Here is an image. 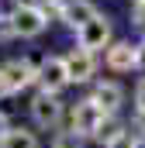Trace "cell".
Here are the masks:
<instances>
[{"instance_id":"15","label":"cell","mask_w":145,"mask_h":148,"mask_svg":"<svg viewBox=\"0 0 145 148\" xmlns=\"http://www.w3.org/2000/svg\"><path fill=\"white\" fill-rule=\"evenodd\" d=\"M14 35H17V31H14V21H10V14H7V17L0 14V41H10Z\"/></svg>"},{"instance_id":"6","label":"cell","mask_w":145,"mask_h":148,"mask_svg":"<svg viewBox=\"0 0 145 148\" xmlns=\"http://www.w3.org/2000/svg\"><path fill=\"white\" fill-rule=\"evenodd\" d=\"M10 21H14V31L21 38H38L45 31V14H41V7H14V14H10Z\"/></svg>"},{"instance_id":"1","label":"cell","mask_w":145,"mask_h":148,"mask_svg":"<svg viewBox=\"0 0 145 148\" xmlns=\"http://www.w3.org/2000/svg\"><path fill=\"white\" fill-rule=\"evenodd\" d=\"M107 121H110V117L104 114V107L93 103V100L86 97V100H79V103L72 107V124H69V131H72V134H79V138H97L100 127H104Z\"/></svg>"},{"instance_id":"13","label":"cell","mask_w":145,"mask_h":148,"mask_svg":"<svg viewBox=\"0 0 145 148\" xmlns=\"http://www.w3.org/2000/svg\"><path fill=\"white\" fill-rule=\"evenodd\" d=\"M104 148H138V138H135L131 131H121V134H117L114 141H107Z\"/></svg>"},{"instance_id":"12","label":"cell","mask_w":145,"mask_h":148,"mask_svg":"<svg viewBox=\"0 0 145 148\" xmlns=\"http://www.w3.org/2000/svg\"><path fill=\"white\" fill-rule=\"evenodd\" d=\"M52 148H83V141H79V134H72V131H62V134H55Z\"/></svg>"},{"instance_id":"2","label":"cell","mask_w":145,"mask_h":148,"mask_svg":"<svg viewBox=\"0 0 145 148\" xmlns=\"http://www.w3.org/2000/svg\"><path fill=\"white\" fill-rule=\"evenodd\" d=\"M35 79H38V69L28 62V59H10V62L0 66V90H3V97L28 90Z\"/></svg>"},{"instance_id":"14","label":"cell","mask_w":145,"mask_h":148,"mask_svg":"<svg viewBox=\"0 0 145 148\" xmlns=\"http://www.w3.org/2000/svg\"><path fill=\"white\" fill-rule=\"evenodd\" d=\"M131 24L145 31V0H135V7H131Z\"/></svg>"},{"instance_id":"20","label":"cell","mask_w":145,"mask_h":148,"mask_svg":"<svg viewBox=\"0 0 145 148\" xmlns=\"http://www.w3.org/2000/svg\"><path fill=\"white\" fill-rule=\"evenodd\" d=\"M0 97H3V90H0Z\"/></svg>"},{"instance_id":"4","label":"cell","mask_w":145,"mask_h":148,"mask_svg":"<svg viewBox=\"0 0 145 148\" xmlns=\"http://www.w3.org/2000/svg\"><path fill=\"white\" fill-rule=\"evenodd\" d=\"M110 35H114V28H110V21L100 14V17H93L83 31H76V38H79V48H86V52H100V48H110L114 41H110Z\"/></svg>"},{"instance_id":"5","label":"cell","mask_w":145,"mask_h":148,"mask_svg":"<svg viewBox=\"0 0 145 148\" xmlns=\"http://www.w3.org/2000/svg\"><path fill=\"white\" fill-rule=\"evenodd\" d=\"M31 121H35L38 127H55V124L62 121V103H59V97H55V93H38L35 100H31Z\"/></svg>"},{"instance_id":"3","label":"cell","mask_w":145,"mask_h":148,"mask_svg":"<svg viewBox=\"0 0 145 148\" xmlns=\"http://www.w3.org/2000/svg\"><path fill=\"white\" fill-rule=\"evenodd\" d=\"M38 83H41V93H59L62 86H69L66 59L62 55H45L41 66H38Z\"/></svg>"},{"instance_id":"11","label":"cell","mask_w":145,"mask_h":148,"mask_svg":"<svg viewBox=\"0 0 145 148\" xmlns=\"http://www.w3.org/2000/svg\"><path fill=\"white\" fill-rule=\"evenodd\" d=\"M0 148H38L35 131H24V127H7L0 134Z\"/></svg>"},{"instance_id":"16","label":"cell","mask_w":145,"mask_h":148,"mask_svg":"<svg viewBox=\"0 0 145 148\" xmlns=\"http://www.w3.org/2000/svg\"><path fill=\"white\" fill-rule=\"evenodd\" d=\"M135 110H145V79L135 86Z\"/></svg>"},{"instance_id":"17","label":"cell","mask_w":145,"mask_h":148,"mask_svg":"<svg viewBox=\"0 0 145 148\" xmlns=\"http://www.w3.org/2000/svg\"><path fill=\"white\" fill-rule=\"evenodd\" d=\"M135 131L145 134V110H135Z\"/></svg>"},{"instance_id":"18","label":"cell","mask_w":145,"mask_h":148,"mask_svg":"<svg viewBox=\"0 0 145 148\" xmlns=\"http://www.w3.org/2000/svg\"><path fill=\"white\" fill-rule=\"evenodd\" d=\"M138 69H142V73H145V41H142V45H138Z\"/></svg>"},{"instance_id":"7","label":"cell","mask_w":145,"mask_h":148,"mask_svg":"<svg viewBox=\"0 0 145 148\" xmlns=\"http://www.w3.org/2000/svg\"><path fill=\"white\" fill-rule=\"evenodd\" d=\"M66 59V73H69V83H90L93 73H97V59H93V52H86V48H72L69 55H62Z\"/></svg>"},{"instance_id":"19","label":"cell","mask_w":145,"mask_h":148,"mask_svg":"<svg viewBox=\"0 0 145 148\" xmlns=\"http://www.w3.org/2000/svg\"><path fill=\"white\" fill-rule=\"evenodd\" d=\"M14 7H35V0H14Z\"/></svg>"},{"instance_id":"10","label":"cell","mask_w":145,"mask_h":148,"mask_svg":"<svg viewBox=\"0 0 145 148\" xmlns=\"http://www.w3.org/2000/svg\"><path fill=\"white\" fill-rule=\"evenodd\" d=\"M93 17H100V10H97L90 0H69V3H66V17H62V21H66L69 28H76V31H83Z\"/></svg>"},{"instance_id":"9","label":"cell","mask_w":145,"mask_h":148,"mask_svg":"<svg viewBox=\"0 0 145 148\" xmlns=\"http://www.w3.org/2000/svg\"><path fill=\"white\" fill-rule=\"evenodd\" d=\"M90 100H93V103H100V107H104V114H117L121 110V103H124V86H121V83H97V86H93V97H90Z\"/></svg>"},{"instance_id":"8","label":"cell","mask_w":145,"mask_h":148,"mask_svg":"<svg viewBox=\"0 0 145 148\" xmlns=\"http://www.w3.org/2000/svg\"><path fill=\"white\" fill-rule=\"evenodd\" d=\"M104 62H107L110 73H131V69H138V45L114 41L107 48V55H104Z\"/></svg>"}]
</instances>
